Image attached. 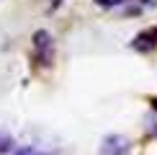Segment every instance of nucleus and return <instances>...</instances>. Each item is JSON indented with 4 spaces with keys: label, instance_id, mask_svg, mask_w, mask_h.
Returning a JSON list of instances; mask_svg holds the SVG:
<instances>
[{
    "label": "nucleus",
    "instance_id": "7ed1b4c3",
    "mask_svg": "<svg viewBox=\"0 0 157 155\" xmlns=\"http://www.w3.org/2000/svg\"><path fill=\"white\" fill-rule=\"evenodd\" d=\"M132 47H134L136 52H152V49L157 47V26L142 31V34H136L134 42H132Z\"/></svg>",
    "mask_w": 157,
    "mask_h": 155
},
{
    "label": "nucleus",
    "instance_id": "f257e3e1",
    "mask_svg": "<svg viewBox=\"0 0 157 155\" xmlns=\"http://www.w3.org/2000/svg\"><path fill=\"white\" fill-rule=\"evenodd\" d=\"M34 49H36V57H39V62H41V65H49L52 62L54 42H52L49 31H36V34H34Z\"/></svg>",
    "mask_w": 157,
    "mask_h": 155
},
{
    "label": "nucleus",
    "instance_id": "0eeeda50",
    "mask_svg": "<svg viewBox=\"0 0 157 155\" xmlns=\"http://www.w3.org/2000/svg\"><path fill=\"white\" fill-rule=\"evenodd\" d=\"M152 109H155V111H157V98H152Z\"/></svg>",
    "mask_w": 157,
    "mask_h": 155
},
{
    "label": "nucleus",
    "instance_id": "1a4fd4ad",
    "mask_svg": "<svg viewBox=\"0 0 157 155\" xmlns=\"http://www.w3.org/2000/svg\"><path fill=\"white\" fill-rule=\"evenodd\" d=\"M54 3H59V0H54Z\"/></svg>",
    "mask_w": 157,
    "mask_h": 155
},
{
    "label": "nucleus",
    "instance_id": "39448f33",
    "mask_svg": "<svg viewBox=\"0 0 157 155\" xmlns=\"http://www.w3.org/2000/svg\"><path fill=\"white\" fill-rule=\"evenodd\" d=\"M98 5H103V8H108V5H121L124 0H95Z\"/></svg>",
    "mask_w": 157,
    "mask_h": 155
},
{
    "label": "nucleus",
    "instance_id": "20e7f679",
    "mask_svg": "<svg viewBox=\"0 0 157 155\" xmlns=\"http://www.w3.org/2000/svg\"><path fill=\"white\" fill-rule=\"evenodd\" d=\"M8 150H10V137L0 129V153H8Z\"/></svg>",
    "mask_w": 157,
    "mask_h": 155
},
{
    "label": "nucleus",
    "instance_id": "6e6552de",
    "mask_svg": "<svg viewBox=\"0 0 157 155\" xmlns=\"http://www.w3.org/2000/svg\"><path fill=\"white\" fill-rule=\"evenodd\" d=\"M155 134H157V127H155Z\"/></svg>",
    "mask_w": 157,
    "mask_h": 155
},
{
    "label": "nucleus",
    "instance_id": "423d86ee",
    "mask_svg": "<svg viewBox=\"0 0 157 155\" xmlns=\"http://www.w3.org/2000/svg\"><path fill=\"white\" fill-rule=\"evenodd\" d=\"M16 155H44V153H39V150H31V147H21Z\"/></svg>",
    "mask_w": 157,
    "mask_h": 155
},
{
    "label": "nucleus",
    "instance_id": "f03ea898",
    "mask_svg": "<svg viewBox=\"0 0 157 155\" xmlns=\"http://www.w3.org/2000/svg\"><path fill=\"white\" fill-rule=\"evenodd\" d=\"M129 140L121 137V134H108L101 145V155H126L129 153Z\"/></svg>",
    "mask_w": 157,
    "mask_h": 155
}]
</instances>
